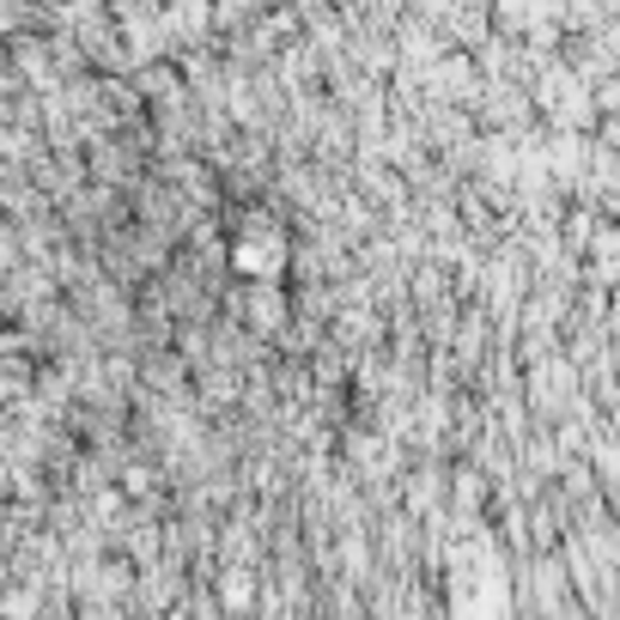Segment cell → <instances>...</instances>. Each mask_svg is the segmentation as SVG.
Here are the masks:
<instances>
[{"label":"cell","mask_w":620,"mask_h":620,"mask_svg":"<svg viewBox=\"0 0 620 620\" xmlns=\"http://www.w3.org/2000/svg\"><path fill=\"white\" fill-rule=\"evenodd\" d=\"M256 602V572L250 566H225L219 572V608L225 615H250Z\"/></svg>","instance_id":"cell-2"},{"label":"cell","mask_w":620,"mask_h":620,"mask_svg":"<svg viewBox=\"0 0 620 620\" xmlns=\"http://www.w3.org/2000/svg\"><path fill=\"white\" fill-rule=\"evenodd\" d=\"M298 19L304 13H274V19H268V31H286V25H298ZM232 49H238L244 61H256V55H262V37H256V43H232Z\"/></svg>","instance_id":"cell-3"},{"label":"cell","mask_w":620,"mask_h":620,"mask_svg":"<svg viewBox=\"0 0 620 620\" xmlns=\"http://www.w3.org/2000/svg\"><path fill=\"white\" fill-rule=\"evenodd\" d=\"M402 505H408L414 517H432V505H438V511H444V475H438L432 462H426V469H414V475H408V493H402Z\"/></svg>","instance_id":"cell-1"}]
</instances>
